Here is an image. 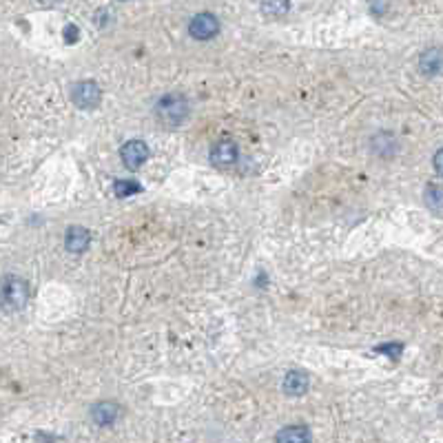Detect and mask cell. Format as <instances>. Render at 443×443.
<instances>
[{
	"label": "cell",
	"instance_id": "13",
	"mask_svg": "<svg viewBox=\"0 0 443 443\" xmlns=\"http://www.w3.org/2000/svg\"><path fill=\"white\" fill-rule=\"evenodd\" d=\"M425 204L435 211V215H441V186L430 184L425 189Z\"/></svg>",
	"mask_w": 443,
	"mask_h": 443
},
{
	"label": "cell",
	"instance_id": "14",
	"mask_svg": "<svg viewBox=\"0 0 443 443\" xmlns=\"http://www.w3.org/2000/svg\"><path fill=\"white\" fill-rule=\"evenodd\" d=\"M114 191H116V198H129V196H133V193H140L142 186L135 184V182H124V179H118V182L114 184Z\"/></svg>",
	"mask_w": 443,
	"mask_h": 443
},
{
	"label": "cell",
	"instance_id": "11",
	"mask_svg": "<svg viewBox=\"0 0 443 443\" xmlns=\"http://www.w3.org/2000/svg\"><path fill=\"white\" fill-rule=\"evenodd\" d=\"M290 3L288 0H261V11L266 13V16H284L288 11Z\"/></svg>",
	"mask_w": 443,
	"mask_h": 443
},
{
	"label": "cell",
	"instance_id": "15",
	"mask_svg": "<svg viewBox=\"0 0 443 443\" xmlns=\"http://www.w3.org/2000/svg\"><path fill=\"white\" fill-rule=\"evenodd\" d=\"M401 350H404V346L401 343H386V346H379L377 353H386L390 359H397L401 355Z\"/></svg>",
	"mask_w": 443,
	"mask_h": 443
},
{
	"label": "cell",
	"instance_id": "4",
	"mask_svg": "<svg viewBox=\"0 0 443 443\" xmlns=\"http://www.w3.org/2000/svg\"><path fill=\"white\" fill-rule=\"evenodd\" d=\"M217 32H219V22L209 11L198 13V16L193 18L191 25H189V34L198 40H211Z\"/></svg>",
	"mask_w": 443,
	"mask_h": 443
},
{
	"label": "cell",
	"instance_id": "6",
	"mask_svg": "<svg viewBox=\"0 0 443 443\" xmlns=\"http://www.w3.org/2000/svg\"><path fill=\"white\" fill-rule=\"evenodd\" d=\"M238 144L231 142V140H222L217 142L213 149H211V162L213 164H219V166H229V164H235L238 162Z\"/></svg>",
	"mask_w": 443,
	"mask_h": 443
},
{
	"label": "cell",
	"instance_id": "17",
	"mask_svg": "<svg viewBox=\"0 0 443 443\" xmlns=\"http://www.w3.org/2000/svg\"><path fill=\"white\" fill-rule=\"evenodd\" d=\"M441 151H437V156H435V166H437V171H441Z\"/></svg>",
	"mask_w": 443,
	"mask_h": 443
},
{
	"label": "cell",
	"instance_id": "18",
	"mask_svg": "<svg viewBox=\"0 0 443 443\" xmlns=\"http://www.w3.org/2000/svg\"><path fill=\"white\" fill-rule=\"evenodd\" d=\"M40 3H45V5H55V3H60V0H40Z\"/></svg>",
	"mask_w": 443,
	"mask_h": 443
},
{
	"label": "cell",
	"instance_id": "8",
	"mask_svg": "<svg viewBox=\"0 0 443 443\" xmlns=\"http://www.w3.org/2000/svg\"><path fill=\"white\" fill-rule=\"evenodd\" d=\"M120 414V408L116 404H111V401H100V404H95L91 408V417L98 425H111Z\"/></svg>",
	"mask_w": 443,
	"mask_h": 443
},
{
	"label": "cell",
	"instance_id": "7",
	"mask_svg": "<svg viewBox=\"0 0 443 443\" xmlns=\"http://www.w3.org/2000/svg\"><path fill=\"white\" fill-rule=\"evenodd\" d=\"M91 242V233L87 229L82 226H71L67 231V238H64V244L71 253H82L87 251V246Z\"/></svg>",
	"mask_w": 443,
	"mask_h": 443
},
{
	"label": "cell",
	"instance_id": "1",
	"mask_svg": "<svg viewBox=\"0 0 443 443\" xmlns=\"http://www.w3.org/2000/svg\"><path fill=\"white\" fill-rule=\"evenodd\" d=\"M186 116H189V100L179 93L164 95V98H160L158 104H156L158 122L164 124V127H169V129L179 127V124L186 120Z\"/></svg>",
	"mask_w": 443,
	"mask_h": 443
},
{
	"label": "cell",
	"instance_id": "5",
	"mask_svg": "<svg viewBox=\"0 0 443 443\" xmlns=\"http://www.w3.org/2000/svg\"><path fill=\"white\" fill-rule=\"evenodd\" d=\"M120 158L124 162V166L131 171H137L140 166L146 162L149 158V149L142 140H131L120 149Z\"/></svg>",
	"mask_w": 443,
	"mask_h": 443
},
{
	"label": "cell",
	"instance_id": "3",
	"mask_svg": "<svg viewBox=\"0 0 443 443\" xmlns=\"http://www.w3.org/2000/svg\"><path fill=\"white\" fill-rule=\"evenodd\" d=\"M100 100H102V91H100L98 85H95V82L85 80V82H78V85L74 87V102H76V107H80V109H95L100 104Z\"/></svg>",
	"mask_w": 443,
	"mask_h": 443
},
{
	"label": "cell",
	"instance_id": "16",
	"mask_svg": "<svg viewBox=\"0 0 443 443\" xmlns=\"http://www.w3.org/2000/svg\"><path fill=\"white\" fill-rule=\"evenodd\" d=\"M64 40H67V43H76V40H78V27L67 25L64 27Z\"/></svg>",
	"mask_w": 443,
	"mask_h": 443
},
{
	"label": "cell",
	"instance_id": "12",
	"mask_svg": "<svg viewBox=\"0 0 443 443\" xmlns=\"http://www.w3.org/2000/svg\"><path fill=\"white\" fill-rule=\"evenodd\" d=\"M311 435L306 428H299V425H293V428H286V430H282L280 435H277V441H308Z\"/></svg>",
	"mask_w": 443,
	"mask_h": 443
},
{
	"label": "cell",
	"instance_id": "2",
	"mask_svg": "<svg viewBox=\"0 0 443 443\" xmlns=\"http://www.w3.org/2000/svg\"><path fill=\"white\" fill-rule=\"evenodd\" d=\"M29 299V286L16 275H7L0 280V308L13 313L20 311Z\"/></svg>",
	"mask_w": 443,
	"mask_h": 443
},
{
	"label": "cell",
	"instance_id": "9",
	"mask_svg": "<svg viewBox=\"0 0 443 443\" xmlns=\"http://www.w3.org/2000/svg\"><path fill=\"white\" fill-rule=\"evenodd\" d=\"M284 390L288 395H293V397L304 395L308 390V375H306V372H299V370L288 372L286 379H284Z\"/></svg>",
	"mask_w": 443,
	"mask_h": 443
},
{
	"label": "cell",
	"instance_id": "10",
	"mask_svg": "<svg viewBox=\"0 0 443 443\" xmlns=\"http://www.w3.org/2000/svg\"><path fill=\"white\" fill-rule=\"evenodd\" d=\"M421 71L428 76H437L441 71V49H430L421 55Z\"/></svg>",
	"mask_w": 443,
	"mask_h": 443
}]
</instances>
